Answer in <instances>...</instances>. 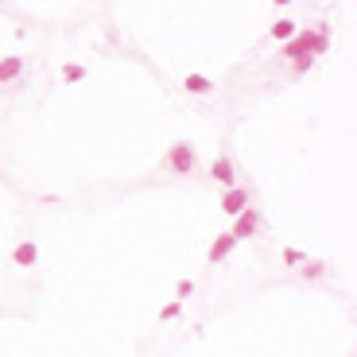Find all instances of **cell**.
Segmentation results:
<instances>
[{"mask_svg":"<svg viewBox=\"0 0 357 357\" xmlns=\"http://www.w3.org/2000/svg\"><path fill=\"white\" fill-rule=\"evenodd\" d=\"M39 260V245L31 241V237H24V241L16 245V252H12V264H20V268H31Z\"/></svg>","mask_w":357,"mask_h":357,"instance_id":"6","label":"cell"},{"mask_svg":"<svg viewBox=\"0 0 357 357\" xmlns=\"http://www.w3.org/2000/svg\"><path fill=\"white\" fill-rule=\"evenodd\" d=\"M210 175L222 183V187H233V178H237V167H233V160L229 155H218L214 163H210Z\"/></svg>","mask_w":357,"mask_h":357,"instance_id":"7","label":"cell"},{"mask_svg":"<svg viewBox=\"0 0 357 357\" xmlns=\"http://www.w3.org/2000/svg\"><path fill=\"white\" fill-rule=\"evenodd\" d=\"M257 229H260V214L252 210V206H245L241 214H237V225H233V237L241 241V237H252Z\"/></svg>","mask_w":357,"mask_h":357,"instance_id":"4","label":"cell"},{"mask_svg":"<svg viewBox=\"0 0 357 357\" xmlns=\"http://www.w3.org/2000/svg\"><path fill=\"white\" fill-rule=\"evenodd\" d=\"M272 4H276V8H284V4H291V0H272Z\"/></svg>","mask_w":357,"mask_h":357,"instance_id":"16","label":"cell"},{"mask_svg":"<svg viewBox=\"0 0 357 357\" xmlns=\"http://www.w3.org/2000/svg\"><path fill=\"white\" fill-rule=\"evenodd\" d=\"M160 319H178V303H167V307H163V311H160Z\"/></svg>","mask_w":357,"mask_h":357,"instance_id":"15","label":"cell"},{"mask_svg":"<svg viewBox=\"0 0 357 357\" xmlns=\"http://www.w3.org/2000/svg\"><path fill=\"white\" fill-rule=\"evenodd\" d=\"M284 264H287V268L303 264V252H299V249H284Z\"/></svg>","mask_w":357,"mask_h":357,"instance_id":"12","label":"cell"},{"mask_svg":"<svg viewBox=\"0 0 357 357\" xmlns=\"http://www.w3.org/2000/svg\"><path fill=\"white\" fill-rule=\"evenodd\" d=\"M311 66H314V54H303V59H295V70H299V74H307Z\"/></svg>","mask_w":357,"mask_h":357,"instance_id":"13","label":"cell"},{"mask_svg":"<svg viewBox=\"0 0 357 357\" xmlns=\"http://www.w3.org/2000/svg\"><path fill=\"white\" fill-rule=\"evenodd\" d=\"M183 86H187V93H210L214 82L206 78V74H190V78H183Z\"/></svg>","mask_w":357,"mask_h":357,"instance_id":"9","label":"cell"},{"mask_svg":"<svg viewBox=\"0 0 357 357\" xmlns=\"http://www.w3.org/2000/svg\"><path fill=\"white\" fill-rule=\"evenodd\" d=\"M322 272H326V268H322L319 260H311V264H307V272H303V276H307V280H319Z\"/></svg>","mask_w":357,"mask_h":357,"instance_id":"14","label":"cell"},{"mask_svg":"<svg viewBox=\"0 0 357 357\" xmlns=\"http://www.w3.org/2000/svg\"><path fill=\"white\" fill-rule=\"evenodd\" d=\"M195 160H198V152H195L190 140H175L167 152H163V167H167L171 175H190V171H195Z\"/></svg>","mask_w":357,"mask_h":357,"instance_id":"2","label":"cell"},{"mask_svg":"<svg viewBox=\"0 0 357 357\" xmlns=\"http://www.w3.org/2000/svg\"><path fill=\"white\" fill-rule=\"evenodd\" d=\"M82 78H86V66L82 63H66L63 66V82H82Z\"/></svg>","mask_w":357,"mask_h":357,"instance_id":"11","label":"cell"},{"mask_svg":"<svg viewBox=\"0 0 357 357\" xmlns=\"http://www.w3.org/2000/svg\"><path fill=\"white\" fill-rule=\"evenodd\" d=\"M291 36H295V20L291 16H284V20L272 24V39H276V43H284V39H291Z\"/></svg>","mask_w":357,"mask_h":357,"instance_id":"10","label":"cell"},{"mask_svg":"<svg viewBox=\"0 0 357 357\" xmlns=\"http://www.w3.org/2000/svg\"><path fill=\"white\" fill-rule=\"evenodd\" d=\"M233 245H237L233 229H229V233H218V237H214V245H210V252H206V260H210V264H222V260L233 252Z\"/></svg>","mask_w":357,"mask_h":357,"instance_id":"5","label":"cell"},{"mask_svg":"<svg viewBox=\"0 0 357 357\" xmlns=\"http://www.w3.org/2000/svg\"><path fill=\"white\" fill-rule=\"evenodd\" d=\"M245 206H249V190H245V187H225V195H222V210H225V214L237 218Z\"/></svg>","mask_w":357,"mask_h":357,"instance_id":"3","label":"cell"},{"mask_svg":"<svg viewBox=\"0 0 357 357\" xmlns=\"http://www.w3.org/2000/svg\"><path fill=\"white\" fill-rule=\"evenodd\" d=\"M20 74H24V59H20V54H4V59H0V86L16 82Z\"/></svg>","mask_w":357,"mask_h":357,"instance_id":"8","label":"cell"},{"mask_svg":"<svg viewBox=\"0 0 357 357\" xmlns=\"http://www.w3.org/2000/svg\"><path fill=\"white\" fill-rule=\"evenodd\" d=\"M326 31H303V36H291L284 39V47H280V59L284 63H295V59H303V54H322L326 51Z\"/></svg>","mask_w":357,"mask_h":357,"instance_id":"1","label":"cell"},{"mask_svg":"<svg viewBox=\"0 0 357 357\" xmlns=\"http://www.w3.org/2000/svg\"><path fill=\"white\" fill-rule=\"evenodd\" d=\"M0 8H4V0H0Z\"/></svg>","mask_w":357,"mask_h":357,"instance_id":"17","label":"cell"}]
</instances>
